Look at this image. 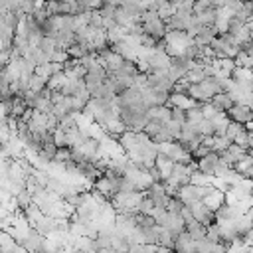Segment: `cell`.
I'll use <instances>...</instances> for the list:
<instances>
[{
    "label": "cell",
    "instance_id": "1",
    "mask_svg": "<svg viewBox=\"0 0 253 253\" xmlns=\"http://www.w3.org/2000/svg\"><path fill=\"white\" fill-rule=\"evenodd\" d=\"M143 26H145V32L150 36H154L156 40H164L166 32H168V26H166V20H163L158 16L156 10H146L143 14Z\"/></svg>",
    "mask_w": 253,
    "mask_h": 253
},
{
    "label": "cell",
    "instance_id": "2",
    "mask_svg": "<svg viewBox=\"0 0 253 253\" xmlns=\"http://www.w3.org/2000/svg\"><path fill=\"white\" fill-rule=\"evenodd\" d=\"M145 198H146V194H143V192H131V194L117 192L113 196L111 204L115 206L117 212H137L139 214V208H141Z\"/></svg>",
    "mask_w": 253,
    "mask_h": 253
},
{
    "label": "cell",
    "instance_id": "3",
    "mask_svg": "<svg viewBox=\"0 0 253 253\" xmlns=\"http://www.w3.org/2000/svg\"><path fill=\"white\" fill-rule=\"evenodd\" d=\"M188 206L192 208L194 217L200 221V224H204L206 228H208V226H212L214 221H216V212H214V210H210V208L204 204V200H198V202H194V204H188Z\"/></svg>",
    "mask_w": 253,
    "mask_h": 253
},
{
    "label": "cell",
    "instance_id": "4",
    "mask_svg": "<svg viewBox=\"0 0 253 253\" xmlns=\"http://www.w3.org/2000/svg\"><path fill=\"white\" fill-rule=\"evenodd\" d=\"M146 196L152 198L156 206H163V208H166V206H168V200H170V196H168V192H166V186H164L163 180H161V182H154V184L146 190Z\"/></svg>",
    "mask_w": 253,
    "mask_h": 253
},
{
    "label": "cell",
    "instance_id": "5",
    "mask_svg": "<svg viewBox=\"0 0 253 253\" xmlns=\"http://www.w3.org/2000/svg\"><path fill=\"white\" fill-rule=\"evenodd\" d=\"M230 119L235 121V123H241V125H249L253 121V109L249 105H243V103H235L230 111H228Z\"/></svg>",
    "mask_w": 253,
    "mask_h": 253
},
{
    "label": "cell",
    "instance_id": "6",
    "mask_svg": "<svg viewBox=\"0 0 253 253\" xmlns=\"http://www.w3.org/2000/svg\"><path fill=\"white\" fill-rule=\"evenodd\" d=\"M196 239L190 235L188 232H182L178 237H176V243H174V251L176 253H198L196 249Z\"/></svg>",
    "mask_w": 253,
    "mask_h": 253
},
{
    "label": "cell",
    "instance_id": "7",
    "mask_svg": "<svg viewBox=\"0 0 253 253\" xmlns=\"http://www.w3.org/2000/svg\"><path fill=\"white\" fill-rule=\"evenodd\" d=\"M164 228H168L170 232H174L176 235H180L182 232H186V219L182 217V214H174V212H168L166 217L163 219V224Z\"/></svg>",
    "mask_w": 253,
    "mask_h": 253
},
{
    "label": "cell",
    "instance_id": "8",
    "mask_svg": "<svg viewBox=\"0 0 253 253\" xmlns=\"http://www.w3.org/2000/svg\"><path fill=\"white\" fill-rule=\"evenodd\" d=\"M168 105H172V107H180V109H186V111L194 109V107H202L200 101H196L194 97H190V95H182V93H172V95H170Z\"/></svg>",
    "mask_w": 253,
    "mask_h": 253
},
{
    "label": "cell",
    "instance_id": "9",
    "mask_svg": "<svg viewBox=\"0 0 253 253\" xmlns=\"http://www.w3.org/2000/svg\"><path fill=\"white\" fill-rule=\"evenodd\" d=\"M174 161L170 156H166L164 152H158V156H156V168H158V172H161V178H163V182L164 180H168L170 176H172V172H174Z\"/></svg>",
    "mask_w": 253,
    "mask_h": 253
},
{
    "label": "cell",
    "instance_id": "10",
    "mask_svg": "<svg viewBox=\"0 0 253 253\" xmlns=\"http://www.w3.org/2000/svg\"><path fill=\"white\" fill-rule=\"evenodd\" d=\"M219 163H221V156L212 150L208 156L198 158V170H202L206 174H216V168L219 166Z\"/></svg>",
    "mask_w": 253,
    "mask_h": 253
},
{
    "label": "cell",
    "instance_id": "11",
    "mask_svg": "<svg viewBox=\"0 0 253 253\" xmlns=\"http://www.w3.org/2000/svg\"><path fill=\"white\" fill-rule=\"evenodd\" d=\"M186 232L192 235L196 241H200V239H204L206 235H208V228L204 226V224H200V221L194 217V219H190V221H186Z\"/></svg>",
    "mask_w": 253,
    "mask_h": 253
},
{
    "label": "cell",
    "instance_id": "12",
    "mask_svg": "<svg viewBox=\"0 0 253 253\" xmlns=\"http://www.w3.org/2000/svg\"><path fill=\"white\" fill-rule=\"evenodd\" d=\"M204 204L210 208V210H214V212H217L221 206L226 204V192H221V190H214L212 194H208L206 198H204Z\"/></svg>",
    "mask_w": 253,
    "mask_h": 253
},
{
    "label": "cell",
    "instance_id": "13",
    "mask_svg": "<svg viewBox=\"0 0 253 253\" xmlns=\"http://www.w3.org/2000/svg\"><path fill=\"white\" fill-rule=\"evenodd\" d=\"M212 103H214L216 107H219L221 111H230V109L235 105V101L230 97V93H226V91H221V93L214 95V97H212Z\"/></svg>",
    "mask_w": 253,
    "mask_h": 253
},
{
    "label": "cell",
    "instance_id": "14",
    "mask_svg": "<svg viewBox=\"0 0 253 253\" xmlns=\"http://www.w3.org/2000/svg\"><path fill=\"white\" fill-rule=\"evenodd\" d=\"M68 81H70L68 73H66V72H59V73H54V75L50 77V81H48V87H50L52 91H61L63 87L68 85Z\"/></svg>",
    "mask_w": 253,
    "mask_h": 253
},
{
    "label": "cell",
    "instance_id": "15",
    "mask_svg": "<svg viewBox=\"0 0 253 253\" xmlns=\"http://www.w3.org/2000/svg\"><path fill=\"white\" fill-rule=\"evenodd\" d=\"M214 174H206L202 170H194L192 176H190V184H196V186H212L214 184Z\"/></svg>",
    "mask_w": 253,
    "mask_h": 253
},
{
    "label": "cell",
    "instance_id": "16",
    "mask_svg": "<svg viewBox=\"0 0 253 253\" xmlns=\"http://www.w3.org/2000/svg\"><path fill=\"white\" fill-rule=\"evenodd\" d=\"M176 234L170 232L168 228L161 226V234H158V245H164V247H172L174 249V243H176Z\"/></svg>",
    "mask_w": 253,
    "mask_h": 253
},
{
    "label": "cell",
    "instance_id": "17",
    "mask_svg": "<svg viewBox=\"0 0 253 253\" xmlns=\"http://www.w3.org/2000/svg\"><path fill=\"white\" fill-rule=\"evenodd\" d=\"M190 85H196V83H202L204 79H208V75H206V72H204V68H202V63L198 68H194V70H190L188 73H186V77H184Z\"/></svg>",
    "mask_w": 253,
    "mask_h": 253
},
{
    "label": "cell",
    "instance_id": "18",
    "mask_svg": "<svg viewBox=\"0 0 253 253\" xmlns=\"http://www.w3.org/2000/svg\"><path fill=\"white\" fill-rule=\"evenodd\" d=\"M196 131L200 133V135H204V137H216V125H214V121L212 119H202L200 123H196Z\"/></svg>",
    "mask_w": 253,
    "mask_h": 253
},
{
    "label": "cell",
    "instance_id": "19",
    "mask_svg": "<svg viewBox=\"0 0 253 253\" xmlns=\"http://www.w3.org/2000/svg\"><path fill=\"white\" fill-rule=\"evenodd\" d=\"M158 16H161L163 20H170L174 14H176V4H174V0H164V2L158 6Z\"/></svg>",
    "mask_w": 253,
    "mask_h": 253
},
{
    "label": "cell",
    "instance_id": "20",
    "mask_svg": "<svg viewBox=\"0 0 253 253\" xmlns=\"http://www.w3.org/2000/svg\"><path fill=\"white\" fill-rule=\"evenodd\" d=\"M126 34H129V30L126 28H123V26H113V28H109L107 30V38H109V44H117V42H121Z\"/></svg>",
    "mask_w": 253,
    "mask_h": 253
},
{
    "label": "cell",
    "instance_id": "21",
    "mask_svg": "<svg viewBox=\"0 0 253 253\" xmlns=\"http://www.w3.org/2000/svg\"><path fill=\"white\" fill-rule=\"evenodd\" d=\"M214 38H217V30H216L214 26H204L202 32L196 36V42H200V44H208V46H210Z\"/></svg>",
    "mask_w": 253,
    "mask_h": 253
},
{
    "label": "cell",
    "instance_id": "22",
    "mask_svg": "<svg viewBox=\"0 0 253 253\" xmlns=\"http://www.w3.org/2000/svg\"><path fill=\"white\" fill-rule=\"evenodd\" d=\"M232 139L228 137V135H224V137H214V152H217V154H221L224 150H228L230 146H232Z\"/></svg>",
    "mask_w": 253,
    "mask_h": 253
},
{
    "label": "cell",
    "instance_id": "23",
    "mask_svg": "<svg viewBox=\"0 0 253 253\" xmlns=\"http://www.w3.org/2000/svg\"><path fill=\"white\" fill-rule=\"evenodd\" d=\"M232 77L235 79V81H253V70H249V68H235L234 70V73H232Z\"/></svg>",
    "mask_w": 253,
    "mask_h": 253
},
{
    "label": "cell",
    "instance_id": "24",
    "mask_svg": "<svg viewBox=\"0 0 253 253\" xmlns=\"http://www.w3.org/2000/svg\"><path fill=\"white\" fill-rule=\"evenodd\" d=\"M46 89H48V81L44 77H40L38 73L32 75V79H30V91L40 93V91H46Z\"/></svg>",
    "mask_w": 253,
    "mask_h": 253
},
{
    "label": "cell",
    "instance_id": "25",
    "mask_svg": "<svg viewBox=\"0 0 253 253\" xmlns=\"http://www.w3.org/2000/svg\"><path fill=\"white\" fill-rule=\"evenodd\" d=\"M42 52H46L50 57L55 54V50H57V44H55V40L52 38V36H44V40L40 42V46H38Z\"/></svg>",
    "mask_w": 253,
    "mask_h": 253
},
{
    "label": "cell",
    "instance_id": "26",
    "mask_svg": "<svg viewBox=\"0 0 253 253\" xmlns=\"http://www.w3.org/2000/svg\"><path fill=\"white\" fill-rule=\"evenodd\" d=\"M245 129H247L245 125H241V123H235V121H232V123H230V126H228V133H226V135H228V137H230L232 141H235V139H237V137H239V135H241V133H243Z\"/></svg>",
    "mask_w": 253,
    "mask_h": 253
},
{
    "label": "cell",
    "instance_id": "27",
    "mask_svg": "<svg viewBox=\"0 0 253 253\" xmlns=\"http://www.w3.org/2000/svg\"><path fill=\"white\" fill-rule=\"evenodd\" d=\"M216 245H217V243H214L212 239L204 237V239H200V241L196 243V249H198V253H214V251H216Z\"/></svg>",
    "mask_w": 253,
    "mask_h": 253
},
{
    "label": "cell",
    "instance_id": "28",
    "mask_svg": "<svg viewBox=\"0 0 253 253\" xmlns=\"http://www.w3.org/2000/svg\"><path fill=\"white\" fill-rule=\"evenodd\" d=\"M54 143L59 146V148H63V146H70V143H68V133L66 131H61L59 126L54 131Z\"/></svg>",
    "mask_w": 253,
    "mask_h": 253
},
{
    "label": "cell",
    "instance_id": "29",
    "mask_svg": "<svg viewBox=\"0 0 253 253\" xmlns=\"http://www.w3.org/2000/svg\"><path fill=\"white\" fill-rule=\"evenodd\" d=\"M36 73H38L40 77H44L46 81H50V77L55 73V70H54V63L50 61V63H46V66H38V68H36Z\"/></svg>",
    "mask_w": 253,
    "mask_h": 253
},
{
    "label": "cell",
    "instance_id": "30",
    "mask_svg": "<svg viewBox=\"0 0 253 253\" xmlns=\"http://www.w3.org/2000/svg\"><path fill=\"white\" fill-rule=\"evenodd\" d=\"M172 121L180 123V125H186L188 123V111L180 109V107H172Z\"/></svg>",
    "mask_w": 253,
    "mask_h": 253
},
{
    "label": "cell",
    "instance_id": "31",
    "mask_svg": "<svg viewBox=\"0 0 253 253\" xmlns=\"http://www.w3.org/2000/svg\"><path fill=\"white\" fill-rule=\"evenodd\" d=\"M221 109L219 107H216L212 101H208V103H202V113H204V117L206 119H214L217 113H219Z\"/></svg>",
    "mask_w": 253,
    "mask_h": 253
},
{
    "label": "cell",
    "instance_id": "32",
    "mask_svg": "<svg viewBox=\"0 0 253 253\" xmlns=\"http://www.w3.org/2000/svg\"><path fill=\"white\" fill-rule=\"evenodd\" d=\"M221 8H228L232 12V16L239 14V10L243 8V0H226V4L221 6Z\"/></svg>",
    "mask_w": 253,
    "mask_h": 253
},
{
    "label": "cell",
    "instance_id": "33",
    "mask_svg": "<svg viewBox=\"0 0 253 253\" xmlns=\"http://www.w3.org/2000/svg\"><path fill=\"white\" fill-rule=\"evenodd\" d=\"M204 119V113H202V107H194L188 111V123H200Z\"/></svg>",
    "mask_w": 253,
    "mask_h": 253
},
{
    "label": "cell",
    "instance_id": "34",
    "mask_svg": "<svg viewBox=\"0 0 253 253\" xmlns=\"http://www.w3.org/2000/svg\"><path fill=\"white\" fill-rule=\"evenodd\" d=\"M68 59H70L68 50H61V48H57V50H55V54L52 55V61H59V63H66Z\"/></svg>",
    "mask_w": 253,
    "mask_h": 253
},
{
    "label": "cell",
    "instance_id": "35",
    "mask_svg": "<svg viewBox=\"0 0 253 253\" xmlns=\"http://www.w3.org/2000/svg\"><path fill=\"white\" fill-rule=\"evenodd\" d=\"M154 206H156V204H154V200L146 196V198L143 200V204H141V208H139V214H150Z\"/></svg>",
    "mask_w": 253,
    "mask_h": 253
},
{
    "label": "cell",
    "instance_id": "36",
    "mask_svg": "<svg viewBox=\"0 0 253 253\" xmlns=\"http://www.w3.org/2000/svg\"><path fill=\"white\" fill-rule=\"evenodd\" d=\"M212 8V4H208V2H202V0H196V4H194V14L198 16V14H204L206 10H210Z\"/></svg>",
    "mask_w": 253,
    "mask_h": 253
},
{
    "label": "cell",
    "instance_id": "37",
    "mask_svg": "<svg viewBox=\"0 0 253 253\" xmlns=\"http://www.w3.org/2000/svg\"><path fill=\"white\" fill-rule=\"evenodd\" d=\"M210 152H212V148H210V146H206V145H200V146L196 148L194 156H196V158H204V156H208Z\"/></svg>",
    "mask_w": 253,
    "mask_h": 253
},
{
    "label": "cell",
    "instance_id": "38",
    "mask_svg": "<svg viewBox=\"0 0 253 253\" xmlns=\"http://www.w3.org/2000/svg\"><path fill=\"white\" fill-rule=\"evenodd\" d=\"M87 4L91 10H101L105 6V0H87Z\"/></svg>",
    "mask_w": 253,
    "mask_h": 253
},
{
    "label": "cell",
    "instance_id": "39",
    "mask_svg": "<svg viewBox=\"0 0 253 253\" xmlns=\"http://www.w3.org/2000/svg\"><path fill=\"white\" fill-rule=\"evenodd\" d=\"M99 253H115V249L111 247V249H99Z\"/></svg>",
    "mask_w": 253,
    "mask_h": 253
},
{
    "label": "cell",
    "instance_id": "40",
    "mask_svg": "<svg viewBox=\"0 0 253 253\" xmlns=\"http://www.w3.org/2000/svg\"><path fill=\"white\" fill-rule=\"evenodd\" d=\"M34 253H48V251H46L44 247H42V249H38V251H34Z\"/></svg>",
    "mask_w": 253,
    "mask_h": 253
},
{
    "label": "cell",
    "instance_id": "41",
    "mask_svg": "<svg viewBox=\"0 0 253 253\" xmlns=\"http://www.w3.org/2000/svg\"><path fill=\"white\" fill-rule=\"evenodd\" d=\"M243 2H245V0H243Z\"/></svg>",
    "mask_w": 253,
    "mask_h": 253
}]
</instances>
